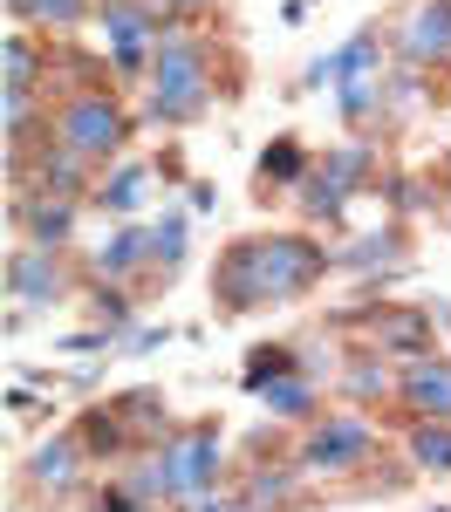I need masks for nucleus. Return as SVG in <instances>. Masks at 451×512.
<instances>
[{
  "instance_id": "f257e3e1",
  "label": "nucleus",
  "mask_w": 451,
  "mask_h": 512,
  "mask_svg": "<svg viewBox=\"0 0 451 512\" xmlns=\"http://www.w3.org/2000/svg\"><path fill=\"white\" fill-rule=\"evenodd\" d=\"M335 267L322 239L308 233H253L233 239L212 267V294H219V315H253V308H281L315 294V280Z\"/></svg>"
},
{
  "instance_id": "f03ea898",
  "label": "nucleus",
  "mask_w": 451,
  "mask_h": 512,
  "mask_svg": "<svg viewBox=\"0 0 451 512\" xmlns=\"http://www.w3.org/2000/svg\"><path fill=\"white\" fill-rule=\"evenodd\" d=\"M212 110V41L171 28L158 41V62H151V123L158 130H185Z\"/></svg>"
},
{
  "instance_id": "7ed1b4c3",
  "label": "nucleus",
  "mask_w": 451,
  "mask_h": 512,
  "mask_svg": "<svg viewBox=\"0 0 451 512\" xmlns=\"http://www.w3.org/2000/svg\"><path fill=\"white\" fill-rule=\"evenodd\" d=\"M55 144H69L76 158L89 164H117L123 144H130V117H123V103L96 82V89H69L62 103H55Z\"/></svg>"
},
{
  "instance_id": "20e7f679",
  "label": "nucleus",
  "mask_w": 451,
  "mask_h": 512,
  "mask_svg": "<svg viewBox=\"0 0 451 512\" xmlns=\"http://www.w3.org/2000/svg\"><path fill=\"white\" fill-rule=\"evenodd\" d=\"M376 444H383V437H376V424H369L363 410H328V417L308 424L294 465H301L308 478H356V472H369Z\"/></svg>"
},
{
  "instance_id": "39448f33",
  "label": "nucleus",
  "mask_w": 451,
  "mask_h": 512,
  "mask_svg": "<svg viewBox=\"0 0 451 512\" xmlns=\"http://www.w3.org/2000/svg\"><path fill=\"white\" fill-rule=\"evenodd\" d=\"M363 178H376V151L369 144H342V151L308 164V178L294 185V198H301L308 219H335L349 205V192H363Z\"/></svg>"
},
{
  "instance_id": "423d86ee",
  "label": "nucleus",
  "mask_w": 451,
  "mask_h": 512,
  "mask_svg": "<svg viewBox=\"0 0 451 512\" xmlns=\"http://www.w3.org/2000/svg\"><path fill=\"white\" fill-rule=\"evenodd\" d=\"M356 321H363V349L390 355L397 369H404V362H424V355H438L431 308H410V301H369Z\"/></svg>"
},
{
  "instance_id": "0eeeda50",
  "label": "nucleus",
  "mask_w": 451,
  "mask_h": 512,
  "mask_svg": "<svg viewBox=\"0 0 451 512\" xmlns=\"http://www.w3.org/2000/svg\"><path fill=\"white\" fill-rule=\"evenodd\" d=\"M164 465H171L178 506L199 499V492H219V478H226V437H219V424H185V431H171L164 437Z\"/></svg>"
},
{
  "instance_id": "6e6552de",
  "label": "nucleus",
  "mask_w": 451,
  "mask_h": 512,
  "mask_svg": "<svg viewBox=\"0 0 451 512\" xmlns=\"http://www.w3.org/2000/svg\"><path fill=\"white\" fill-rule=\"evenodd\" d=\"M69 287L76 280L55 246H28V239L7 246V301L14 308H55V301H69Z\"/></svg>"
},
{
  "instance_id": "1a4fd4ad",
  "label": "nucleus",
  "mask_w": 451,
  "mask_h": 512,
  "mask_svg": "<svg viewBox=\"0 0 451 512\" xmlns=\"http://www.w3.org/2000/svg\"><path fill=\"white\" fill-rule=\"evenodd\" d=\"M397 55H404V69H451V0H417L397 14Z\"/></svg>"
},
{
  "instance_id": "9d476101",
  "label": "nucleus",
  "mask_w": 451,
  "mask_h": 512,
  "mask_svg": "<svg viewBox=\"0 0 451 512\" xmlns=\"http://www.w3.org/2000/svg\"><path fill=\"white\" fill-rule=\"evenodd\" d=\"M82 478H89V451L76 431H48L28 451V492H41V499H76Z\"/></svg>"
},
{
  "instance_id": "9b49d317",
  "label": "nucleus",
  "mask_w": 451,
  "mask_h": 512,
  "mask_svg": "<svg viewBox=\"0 0 451 512\" xmlns=\"http://www.w3.org/2000/svg\"><path fill=\"white\" fill-rule=\"evenodd\" d=\"M7 212H14V233L28 239V246H55V253H62V246L76 239L82 198H69V192H14Z\"/></svg>"
},
{
  "instance_id": "f8f14e48",
  "label": "nucleus",
  "mask_w": 451,
  "mask_h": 512,
  "mask_svg": "<svg viewBox=\"0 0 451 512\" xmlns=\"http://www.w3.org/2000/svg\"><path fill=\"white\" fill-rule=\"evenodd\" d=\"M397 403H404L410 417L451 424V355H424V362H404V369H397Z\"/></svg>"
},
{
  "instance_id": "ddd939ff",
  "label": "nucleus",
  "mask_w": 451,
  "mask_h": 512,
  "mask_svg": "<svg viewBox=\"0 0 451 512\" xmlns=\"http://www.w3.org/2000/svg\"><path fill=\"white\" fill-rule=\"evenodd\" d=\"M151 192H158V164L151 158H117L103 171V185H89V205L110 212V219H130V212H144Z\"/></svg>"
},
{
  "instance_id": "4468645a",
  "label": "nucleus",
  "mask_w": 451,
  "mask_h": 512,
  "mask_svg": "<svg viewBox=\"0 0 451 512\" xmlns=\"http://www.w3.org/2000/svg\"><path fill=\"white\" fill-rule=\"evenodd\" d=\"M383 69V35L363 28V35H349L335 55H315L308 69H301V89H342L349 76H376Z\"/></svg>"
},
{
  "instance_id": "2eb2a0df",
  "label": "nucleus",
  "mask_w": 451,
  "mask_h": 512,
  "mask_svg": "<svg viewBox=\"0 0 451 512\" xmlns=\"http://www.w3.org/2000/svg\"><path fill=\"white\" fill-rule=\"evenodd\" d=\"M301 492H308V472H301L294 458H281V465H253V472L240 478L246 512H287Z\"/></svg>"
},
{
  "instance_id": "dca6fc26",
  "label": "nucleus",
  "mask_w": 451,
  "mask_h": 512,
  "mask_svg": "<svg viewBox=\"0 0 451 512\" xmlns=\"http://www.w3.org/2000/svg\"><path fill=\"white\" fill-rule=\"evenodd\" d=\"M335 390H342V403H383V396H397V369H390V355H376V349L356 342V349L342 355Z\"/></svg>"
},
{
  "instance_id": "f3484780",
  "label": "nucleus",
  "mask_w": 451,
  "mask_h": 512,
  "mask_svg": "<svg viewBox=\"0 0 451 512\" xmlns=\"http://www.w3.org/2000/svg\"><path fill=\"white\" fill-rule=\"evenodd\" d=\"M89 274L103 280V287H123V280L151 274V226H117V233L103 239V253H96Z\"/></svg>"
},
{
  "instance_id": "a211bd4d",
  "label": "nucleus",
  "mask_w": 451,
  "mask_h": 512,
  "mask_svg": "<svg viewBox=\"0 0 451 512\" xmlns=\"http://www.w3.org/2000/svg\"><path fill=\"white\" fill-rule=\"evenodd\" d=\"M260 403H267V417H281V424H315V417H322V383H315L308 369H294L281 383H267Z\"/></svg>"
},
{
  "instance_id": "6ab92c4d",
  "label": "nucleus",
  "mask_w": 451,
  "mask_h": 512,
  "mask_svg": "<svg viewBox=\"0 0 451 512\" xmlns=\"http://www.w3.org/2000/svg\"><path fill=\"white\" fill-rule=\"evenodd\" d=\"M76 437L89 458H123V451H144L137 437H130V424L117 417V403H103V410H82L76 417Z\"/></svg>"
},
{
  "instance_id": "aec40b11",
  "label": "nucleus",
  "mask_w": 451,
  "mask_h": 512,
  "mask_svg": "<svg viewBox=\"0 0 451 512\" xmlns=\"http://www.w3.org/2000/svg\"><path fill=\"white\" fill-rule=\"evenodd\" d=\"M404 458H410V472L451 478V424H431V417H410V431H404Z\"/></svg>"
},
{
  "instance_id": "412c9836",
  "label": "nucleus",
  "mask_w": 451,
  "mask_h": 512,
  "mask_svg": "<svg viewBox=\"0 0 451 512\" xmlns=\"http://www.w3.org/2000/svg\"><path fill=\"white\" fill-rule=\"evenodd\" d=\"M137 465H123V485L144 499V506H178V492H171V465H164V444H144V451H130Z\"/></svg>"
},
{
  "instance_id": "4be33fe9",
  "label": "nucleus",
  "mask_w": 451,
  "mask_h": 512,
  "mask_svg": "<svg viewBox=\"0 0 451 512\" xmlns=\"http://www.w3.org/2000/svg\"><path fill=\"white\" fill-rule=\"evenodd\" d=\"M0 69H7V76H0V89H35V82L48 76V48H41L28 28H14V35H7V48H0Z\"/></svg>"
},
{
  "instance_id": "5701e85b",
  "label": "nucleus",
  "mask_w": 451,
  "mask_h": 512,
  "mask_svg": "<svg viewBox=\"0 0 451 512\" xmlns=\"http://www.w3.org/2000/svg\"><path fill=\"white\" fill-rule=\"evenodd\" d=\"M294 369H301V349H294V342H260V349L246 355V369H240V390L260 396L267 383H281V376H294Z\"/></svg>"
},
{
  "instance_id": "b1692460",
  "label": "nucleus",
  "mask_w": 451,
  "mask_h": 512,
  "mask_svg": "<svg viewBox=\"0 0 451 512\" xmlns=\"http://www.w3.org/2000/svg\"><path fill=\"white\" fill-rule=\"evenodd\" d=\"M117 417L130 424V437H137V444H158V437H171V410H164V396H158V390H130V396H117Z\"/></svg>"
},
{
  "instance_id": "393cba45",
  "label": "nucleus",
  "mask_w": 451,
  "mask_h": 512,
  "mask_svg": "<svg viewBox=\"0 0 451 512\" xmlns=\"http://www.w3.org/2000/svg\"><path fill=\"white\" fill-rule=\"evenodd\" d=\"M192 226H185V212H164L158 226H151V274L158 280H171L178 267H185V246H192Z\"/></svg>"
},
{
  "instance_id": "a878e982",
  "label": "nucleus",
  "mask_w": 451,
  "mask_h": 512,
  "mask_svg": "<svg viewBox=\"0 0 451 512\" xmlns=\"http://www.w3.org/2000/svg\"><path fill=\"white\" fill-rule=\"evenodd\" d=\"M390 260H404V239H397V226L363 233L356 246H335V267H390Z\"/></svg>"
},
{
  "instance_id": "bb28decb",
  "label": "nucleus",
  "mask_w": 451,
  "mask_h": 512,
  "mask_svg": "<svg viewBox=\"0 0 451 512\" xmlns=\"http://www.w3.org/2000/svg\"><path fill=\"white\" fill-rule=\"evenodd\" d=\"M308 178V158H301V144L281 137V144H267V158H260V185H301Z\"/></svg>"
},
{
  "instance_id": "cd10ccee",
  "label": "nucleus",
  "mask_w": 451,
  "mask_h": 512,
  "mask_svg": "<svg viewBox=\"0 0 451 512\" xmlns=\"http://www.w3.org/2000/svg\"><path fill=\"white\" fill-rule=\"evenodd\" d=\"M335 103H342V117H349V123H363L369 110L383 103V69H376V76H349L342 89H335Z\"/></svg>"
},
{
  "instance_id": "c85d7f7f",
  "label": "nucleus",
  "mask_w": 451,
  "mask_h": 512,
  "mask_svg": "<svg viewBox=\"0 0 451 512\" xmlns=\"http://www.w3.org/2000/svg\"><path fill=\"white\" fill-rule=\"evenodd\" d=\"M76 21H89V0H35L21 14V28H76Z\"/></svg>"
},
{
  "instance_id": "c756f323",
  "label": "nucleus",
  "mask_w": 451,
  "mask_h": 512,
  "mask_svg": "<svg viewBox=\"0 0 451 512\" xmlns=\"http://www.w3.org/2000/svg\"><path fill=\"white\" fill-rule=\"evenodd\" d=\"M89 315H96V328L123 335V328H130V294H123V287H103V280H96V294H89Z\"/></svg>"
},
{
  "instance_id": "7c9ffc66",
  "label": "nucleus",
  "mask_w": 451,
  "mask_h": 512,
  "mask_svg": "<svg viewBox=\"0 0 451 512\" xmlns=\"http://www.w3.org/2000/svg\"><path fill=\"white\" fill-rule=\"evenodd\" d=\"M96 512H158V506H144L123 478H103V485H96Z\"/></svg>"
},
{
  "instance_id": "2f4dec72",
  "label": "nucleus",
  "mask_w": 451,
  "mask_h": 512,
  "mask_svg": "<svg viewBox=\"0 0 451 512\" xmlns=\"http://www.w3.org/2000/svg\"><path fill=\"white\" fill-rule=\"evenodd\" d=\"M123 335H110V328H82V335H69L62 349H76V355H103V349H117Z\"/></svg>"
},
{
  "instance_id": "473e14b6",
  "label": "nucleus",
  "mask_w": 451,
  "mask_h": 512,
  "mask_svg": "<svg viewBox=\"0 0 451 512\" xmlns=\"http://www.w3.org/2000/svg\"><path fill=\"white\" fill-rule=\"evenodd\" d=\"M185 512H246L240 492H199V499H185Z\"/></svg>"
},
{
  "instance_id": "72a5a7b5",
  "label": "nucleus",
  "mask_w": 451,
  "mask_h": 512,
  "mask_svg": "<svg viewBox=\"0 0 451 512\" xmlns=\"http://www.w3.org/2000/svg\"><path fill=\"white\" fill-rule=\"evenodd\" d=\"M171 342V328H130L123 335V355H151V349H164Z\"/></svg>"
},
{
  "instance_id": "f704fd0d",
  "label": "nucleus",
  "mask_w": 451,
  "mask_h": 512,
  "mask_svg": "<svg viewBox=\"0 0 451 512\" xmlns=\"http://www.w3.org/2000/svg\"><path fill=\"white\" fill-rule=\"evenodd\" d=\"M7 410H14V417H28V410H41V403H35V390H28V383H21V390L7 396Z\"/></svg>"
},
{
  "instance_id": "c9c22d12",
  "label": "nucleus",
  "mask_w": 451,
  "mask_h": 512,
  "mask_svg": "<svg viewBox=\"0 0 451 512\" xmlns=\"http://www.w3.org/2000/svg\"><path fill=\"white\" fill-rule=\"evenodd\" d=\"M164 7H171V21H178V14H199V7H212V0H164Z\"/></svg>"
},
{
  "instance_id": "e433bc0d",
  "label": "nucleus",
  "mask_w": 451,
  "mask_h": 512,
  "mask_svg": "<svg viewBox=\"0 0 451 512\" xmlns=\"http://www.w3.org/2000/svg\"><path fill=\"white\" fill-rule=\"evenodd\" d=\"M28 7H35V0H7V14H14V21H21V14H28Z\"/></svg>"
},
{
  "instance_id": "4c0bfd02",
  "label": "nucleus",
  "mask_w": 451,
  "mask_h": 512,
  "mask_svg": "<svg viewBox=\"0 0 451 512\" xmlns=\"http://www.w3.org/2000/svg\"><path fill=\"white\" fill-rule=\"evenodd\" d=\"M431 512H451V506H431Z\"/></svg>"
}]
</instances>
